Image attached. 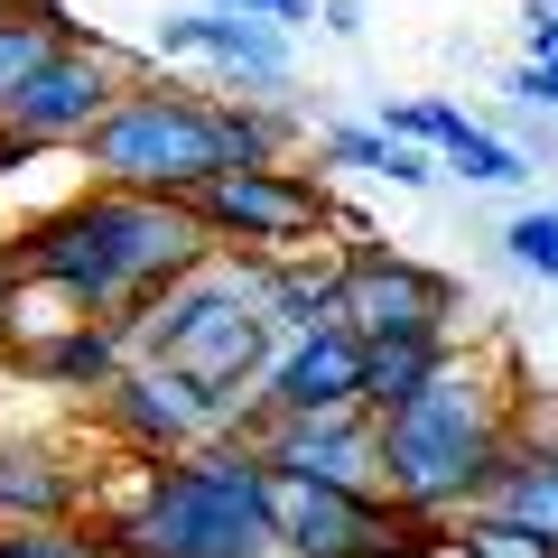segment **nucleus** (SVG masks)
<instances>
[{"instance_id":"20e7f679","label":"nucleus","mask_w":558,"mask_h":558,"mask_svg":"<svg viewBox=\"0 0 558 558\" xmlns=\"http://www.w3.org/2000/svg\"><path fill=\"white\" fill-rule=\"evenodd\" d=\"M112 326L131 344V363H168V373L205 381V391H233V400H252L270 354H279L270 317H260V260L252 252H215L205 270L168 279L159 299L121 307Z\"/></svg>"},{"instance_id":"aec40b11","label":"nucleus","mask_w":558,"mask_h":558,"mask_svg":"<svg viewBox=\"0 0 558 558\" xmlns=\"http://www.w3.org/2000/svg\"><path fill=\"white\" fill-rule=\"evenodd\" d=\"M373 131H381V140H410V149H428V159H438L447 140H465L475 121H465V102H447V94H400V102L381 94Z\"/></svg>"},{"instance_id":"a211bd4d","label":"nucleus","mask_w":558,"mask_h":558,"mask_svg":"<svg viewBox=\"0 0 558 558\" xmlns=\"http://www.w3.org/2000/svg\"><path fill=\"white\" fill-rule=\"evenodd\" d=\"M317 159H326V168H354V178H381V186H410V196L438 178V159H428V149L381 140L373 121H336V131H317Z\"/></svg>"},{"instance_id":"6e6552de","label":"nucleus","mask_w":558,"mask_h":558,"mask_svg":"<svg viewBox=\"0 0 558 558\" xmlns=\"http://www.w3.org/2000/svg\"><path fill=\"white\" fill-rule=\"evenodd\" d=\"M457 307H465L457 279L410 260V252H391V242L344 252V307L336 317L363 344H457Z\"/></svg>"},{"instance_id":"f8f14e48","label":"nucleus","mask_w":558,"mask_h":558,"mask_svg":"<svg viewBox=\"0 0 558 558\" xmlns=\"http://www.w3.org/2000/svg\"><path fill=\"white\" fill-rule=\"evenodd\" d=\"M260 457V475L279 484H336V494H381V457H373V418H252L242 428Z\"/></svg>"},{"instance_id":"7ed1b4c3","label":"nucleus","mask_w":558,"mask_h":558,"mask_svg":"<svg viewBox=\"0 0 558 558\" xmlns=\"http://www.w3.org/2000/svg\"><path fill=\"white\" fill-rule=\"evenodd\" d=\"M112 558H279L270 475L252 438H215L186 457H149L121 512L94 521Z\"/></svg>"},{"instance_id":"9d476101","label":"nucleus","mask_w":558,"mask_h":558,"mask_svg":"<svg viewBox=\"0 0 558 558\" xmlns=\"http://www.w3.org/2000/svg\"><path fill=\"white\" fill-rule=\"evenodd\" d=\"M344 410H363V336L344 317L279 336L270 373L252 391V418H344Z\"/></svg>"},{"instance_id":"412c9836","label":"nucleus","mask_w":558,"mask_h":558,"mask_svg":"<svg viewBox=\"0 0 558 558\" xmlns=\"http://www.w3.org/2000/svg\"><path fill=\"white\" fill-rule=\"evenodd\" d=\"M438 168H447V178H465V186H521V178H531V159H521V140L484 131V121H475L465 140H447V149H438Z\"/></svg>"},{"instance_id":"bb28decb","label":"nucleus","mask_w":558,"mask_h":558,"mask_svg":"<svg viewBox=\"0 0 558 558\" xmlns=\"http://www.w3.org/2000/svg\"><path fill=\"white\" fill-rule=\"evenodd\" d=\"M10 307H20V289H10V279H0V336H10Z\"/></svg>"},{"instance_id":"f03ea898","label":"nucleus","mask_w":558,"mask_h":558,"mask_svg":"<svg viewBox=\"0 0 558 558\" xmlns=\"http://www.w3.org/2000/svg\"><path fill=\"white\" fill-rule=\"evenodd\" d=\"M512 418H502V391L484 363H465L447 344V363L418 381L400 410L373 418V457H381V502L418 521H457L494 494L502 457H512Z\"/></svg>"},{"instance_id":"9b49d317","label":"nucleus","mask_w":558,"mask_h":558,"mask_svg":"<svg viewBox=\"0 0 558 558\" xmlns=\"http://www.w3.org/2000/svg\"><path fill=\"white\" fill-rule=\"evenodd\" d=\"M159 57H196L215 65L233 94H289V75H299V47H289V28H260V20H233V10H205V0H186V10H168L159 20Z\"/></svg>"},{"instance_id":"dca6fc26","label":"nucleus","mask_w":558,"mask_h":558,"mask_svg":"<svg viewBox=\"0 0 558 558\" xmlns=\"http://www.w3.org/2000/svg\"><path fill=\"white\" fill-rule=\"evenodd\" d=\"M84 20H65V0H10L0 10V121H10V102L38 84V65L57 57V47H75Z\"/></svg>"},{"instance_id":"423d86ee","label":"nucleus","mask_w":558,"mask_h":558,"mask_svg":"<svg viewBox=\"0 0 558 558\" xmlns=\"http://www.w3.org/2000/svg\"><path fill=\"white\" fill-rule=\"evenodd\" d=\"M94 410H102V428H112L140 465H149V457H186V447H215V438H242V428H252V400L205 391V381L168 373V363H121L112 391H94Z\"/></svg>"},{"instance_id":"f257e3e1","label":"nucleus","mask_w":558,"mask_h":558,"mask_svg":"<svg viewBox=\"0 0 558 558\" xmlns=\"http://www.w3.org/2000/svg\"><path fill=\"white\" fill-rule=\"evenodd\" d=\"M20 252H0L10 289H57L75 317H121V307L159 299L168 279L205 270L215 242L186 205L168 196H121V186H84L75 205L38 215L28 233H10Z\"/></svg>"},{"instance_id":"6ab92c4d","label":"nucleus","mask_w":558,"mask_h":558,"mask_svg":"<svg viewBox=\"0 0 558 558\" xmlns=\"http://www.w3.org/2000/svg\"><path fill=\"white\" fill-rule=\"evenodd\" d=\"M438 363H447V344H363V418L400 410Z\"/></svg>"},{"instance_id":"4468645a","label":"nucleus","mask_w":558,"mask_h":558,"mask_svg":"<svg viewBox=\"0 0 558 558\" xmlns=\"http://www.w3.org/2000/svg\"><path fill=\"white\" fill-rule=\"evenodd\" d=\"M10 354H20V373L47 381V391H112V373L131 363V344H121L112 317H57L47 336H20Z\"/></svg>"},{"instance_id":"2eb2a0df","label":"nucleus","mask_w":558,"mask_h":558,"mask_svg":"<svg viewBox=\"0 0 558 558\" xmlns=\"http://www.w3.org/2000/svg\"><path fill=\"white\" fill-rule=\"evenodd\" d=\"M0 521H84V475L47 438H0Z\"/></svg>"},{"instance_id":"f3484780","label":"nucleus","mask_w":558,"mask_h":558,"mask_svg":"<svg viewBox=\"0 0 558 558\" xmlns=\"http://www.w3.org/2000/svg\"><path fill=\"white\" fill-rule=\"evenodd\" d=\"M336 307H344V260H260V317H270V336L336 326Z\"/></svg>"},{"instance_id":"39448f33","label":"nucleus","mask_w":558,"mask_h":558,"mask_svg":"<svg viewBox=\"0 0 558 558\" xmlns=\"http://www.w3.org/2000/svg\"><path fill=\"white\" fill-rule=\"evenodd\" d=\"M94 186H121V196H168L186 205L205 178L233 168V140H223V102L215 94H186L168 75H140L121 84V102L75 140Z\"/></svg>"},{"instance_id":"cd10ccee","label":"nucleus","mask_w":558,"mask_h":558,"mask_svg":"<svg viewBox=\"0 0 558 558\" xmlns=\"http://www.w3.org/2000/svg\"><path fill=\"white\" fill-rule=\"evenodd\" d=\"M0 10H10V0H0Z\"/></svg>"},{"instance_id":"393cba45","label":"nucleus","mask_w":558,"mask_h":558,"mask_svg":"<svg viewBox=\"0 0 558 558\" xmlns=\"http://www.w3.org/2000/svg\"><path fill=\"white\" fill-rule=\"evenodd\" d=\"M205 10H233V20H260V28H307L317 0H205Z\"/></svg>"},{"instance_id":"ddd939ff","label":"nucleus","mask_w":558,"mask_h":558,"mask_svg":"<svg viewBox=\"0 0 558 558\" xmlns=\"http://www.w3.org/2000/svg\"><path fill=\"white\" fill-rule=\"evenodd\" d=\"M121 84H131V75H121L112 47H102V38H75V47H57V57L38 65V84H28L20 102H10V131L38 140V149H75V140L121 102Z\"/></svg>"},{"instance_id":"a878e982","label":"nucleus","mask_w":558,"mask_h":558,"mask_svg":"<svg viewBox=\"0 0 558 558\" xmlns=\"http://www.w3.org/2000/svg\"><path fill=\"white\" fill-rule=\"evenodd\" d=\"M317 28H326V38H363L373 10H363V0H317Z\"/></svg>"},{"instance_id":"b1692460","label":"nucleus","mask_w":558,"mask_h":558,"mask_svg":"<svg viewBox=\"0 0 558 558\" xmlns=\"http://www.w3.org/2000/svg\"><path fill=\"white\" fill-rule=\"evenodd\" d=\"M502 252H512V270H531V279L558 289V205H521L502 223Z\"/></svg>"},{"instance_id":"5701e85b","label":"nucleus","mask_w":558,"mask_h":558,"mask_svg":"<svg viewBox=\"0 0 558 558\" xmlns=\"http://www.w3.org/2000/svg\"><path fill=\"white\" fill-rule=\"evenodd\" d=\"M0 558H112L94 521H0Z\"/></svg>"},{"instance_id":"4be33fe9","label":"nucleus","mask_w":558,"mask_h":558,"mask_svg":"<svg viewBox=\"0 0 558 558\" xmlns=\"http://www.w3.org/2000/svg\"><path fill=\"white\" fill-rule=\"evenodd\" d=\"M447 539H457V558H558V549H549L539 531H521V521L484 512V502H475V512H457V521H447Z\"/></svg>"},{"instance_id":"1a4fd4ad","label":"nucleus","mask_w":558,"mask_h":558,"mask_svg":"<svg viewBox=\"0 0 558 558\" xmlns=\"http://www.w3.org/2000/svg\"><path fill=\"white\" fill-rule=\"evenodd\" d=\"M270 531H279V558H391L428 521L381 502V494H336V484H279L270 475Z\"/></svg>"},{"instance_id":"0eeeda50","label":"nucleus","mask_w":558,"mask_h":558,"mask_svg":"<svg viewBox=\"0 0 558 558\" xmlns=\"http://www.w3.org/2000/svg\"><path fill=\"white\" fill-rule=\"evenodd\" d=\"M186 215L205 223L215 252L289 260L307 233L336 223V196H326L317 178H299V168H223V178H205L196 196H186Z\"/></svg>"}]
</instances>
